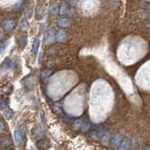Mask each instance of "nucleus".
Wrapping results in <instances>:
<instances>
[{"label": "nucleus", "mask_w": 150, "mask_h": 150, "mask_svg": "<svg viewBox=\"0 0 150 150\" xmlns=\"http://www.w3.org/2000/svg\"><path fill=\"white\" fill-rule=\"evenodd\" d=\"M55 40L58 42H65L67 40V35L63 30H59L55 33Z\"/></svg>", "instance_id": "6"}, {"label": "nucleus", "mask_w": 150, "mask_h": 150, "mask_svg": "<svg viewBox=\"0 0 150 150\" xmlns=\"http://www.w3.org/2000/svg\"><path fill=\"white\" fill-rule=\"evenodd\" d=\"M3 67L4 68H6V69H11L12 68V66H13V61L11 57H7V58H5V60L3 61Z\"/></svg>", "instance_id": "12"}, {"label": "nucleus", "mask_w": 150, "mask_h": 150, "mask_svg": "<svg viewBox=\"0 0 150 150\" xmlns=\"http://www.w3.org/2000/svg\"><path fill=\"white\" fill-rule=\"evenodd\" d=\"M111 135L109 134V133H107V132H105L104 134L102 135V138H101V142H102V144H105V145H108L110 144V142H111Z\"/></svg>", "instance_id": "13"}, {"label": "nucleus", "mask_w": 150, "mask_h": 150, "mask_svg": "<svg viewBox=\"0 0 150 150\" xmlns=\"http://www.w3.org/2000/svg\"><path fill=\"white\" fill-rule=\"evenodd\" d=\"M8 108V100L7 98H0V110L3 111Z\"/></svg>", "instance_id": "16"}, {"label": "nucleus", "mask_w": 150, "mask_h": 150, "mask_svg": "<svg viewBox=\"0 0 150 150\" xmlns=\"http://www.w3.org/2000/svg\"><path fill=\"white\" fill-rule=\"evenodd\" d=\"M32 150H34V149H32Z\"/></svg>", "instance_id": "26"}, {"label": "nucleus", "mask_w": 150, "mask_h": 150, "mask_svg": "<svg viewBox=\"0 0 150 150\" xmlns=\"http://www.w3.org/2000/svg\"><path fill=\"white\" fill-rule=\"evenodd\" d=\"M83 121L82 118H79L77 120H75V122L73 123L72 125V129L74 130H80L82 128H83Z\"/></svg>", "instance_id": "10"}, {"label": "nucleus", "mask_w": 150, "mask_h": 150, "mask_svg": "<svg viewBox=\"0 0 150 150\" xmlns=\"http://www.w3.org/2000/svg\"><path fill=\"white\" fill-rule=\"evenodd\" d=\"M124 139V137H123V135L122 134H120V133H117V134H115L114 137L112 138H111V145L112 147H115V148H116V147H118V145L120 144V143L122 142V140Z\"/></svg>", "instance_id": "3"}, {"label": "nucleus", "mask_w": 150, "mask_h": 150, "mask_svg": "<svg viewBox=\"0 0 150 150\" xmlns=\"http://www.w3.org/2000/svg\"><path fill=\"white\" fill-rule=\"evenodd\" d=\"M3 150H11V149H8V148H6V149H3Z\"/></svg>", "instance_id": "24"}, {"label": "nucleus", "mask_w": 150, "mask_h": 150, "mask_svg": "<svg viewBox=\"0 0 150 150\" xmlns=\"http://www.w3.org/2000/svg\"><path fill=\"white\" fill-rule=\"evenodd\" d=\"M40 48V40L38 39H34L32 42V53L34 55H37L38 51Z\"/></svg>", "instance_id": "9"}, {"label": "nucleus", "mask_w": 150, "mask_h": 150, "mask_svg": "<svg viewBox=\"0 0 150 150\" xmlns=\"http://www.w3.org/2000/svg\"><path fill=\"white\" fill-rule=\"evenodd\" d=\"M58 9H59V7L57 6V5H54V6L51 8L50 12H51L52 15H55V14L58 13Z\"/></svg>", "instance_id": "18"}, {"label": "nucleus", "mask_w": 150, "mask_h": 150, "mask_svg": "<svg viewBox=\"0 0 150 150\" xmlns=\"http://www.w3.org/2000/svg\"><path fill=\"white\" fill-rule=\"evenodd\" d=\"M4 130H5V126L2 122H0V133H2Z\"/></svg>", "instance_id": "22"}, {"label": "nucleus", "mask_w": 150, "mask_h": 150, "mask_svg": "<svg viewBox=\"0 0 150 150\" xmlns=\"http://www.w3.org/2000/svg\"><path fill=\"white\" fill-rule=\"evenodd\" d=\"M131 146L130 141L128 139H123L120 144L118 145V150H129Z\"/></svg>", "instance_id": "5"}, {"label": "nucleus", "mask_w": 150, "mask_h": 150, "mask_svg": "<svg viewBox=\"0 0 150 150\" xmlns=\"http://www.w3.org/2000/svg\"><path fill=\"white\" fill-rule=\"evenodd\" d=\"M146 1H147V2H149V0H146Z\"/></svg>", "instance_id": "25"}, {"label": "nucleus", "mask_w": 150, "mask_h": 150, "mask_svg": "<svg viewBox=\"0 0 150 150\" xmlns=\"http://www.w3.org/2000/svg\"><path fill=\"white\" fill-rule=\"evenodd\" d=\"M53 110L54 111L55 114H57V115L62 114V110H61V107L58 104H54V107H53Z\"/></svg>", "instance_id": "19"}, {"label": "nucleus", "mask_w": 150, "mask_h": 150, "mask_svg": "<svg viewBox=\"0 0 150 150\" xmlns=\"http://www.w3.org/2000/svg\"><path fill=\"white\" fill-rule=\"evenodd\" d=\"M68 2L69 5H71V6H75V5L77 4V0H68Z\"/></svg>", "instance_id": "21"}, {"label": "nucleus", "mask_w": 150, "mask_h": 150, "mask_svg": "<svg viewBox=\"0 0 150 150\" xmlns=\"http://www.w3.org/2000/svg\"><path fill=\"white\" fill-rule=\"evenodd\" d=\"M37 147L40 150H46L51 147V143L47 139L42 138L37 142Z\"/></svg>", "instance_id": "2"}, {"label": "nucleus", "mask_w": 150, "mask_h": 150, "mask_svg": "<svg viewBox=\"0 0 150 150\" xmlns=\"http://www.w3.org/2000/svg\"><path fill=\"white\" fill-rule=\"evenodd\" d=\"M106 126L105 125H101L100 127H97V128L93 129L91 130V136L94 138H100V136H102L103 134H104L106 132Z\"/></svg>", "instance_id": "1"}, {"label": "nucleus", "mask_w": 150, "mask_h": 150, "mask_svg": "<svg viewBox=\"0 0 150 150\" xmlns=\"http://www.w3.org/2000/svg\"><path fill=\"white\" fill-rule=\"evenodd\" d=\"M144 150H150V148H149V147H145Z\"/></svg>", "instance_id": "23"}, {"label": "nucleus", "mask_w": 150, "mask_h": 150, "mask_svg": "<svg viewBox=\"0 0 150 150\" xmlns=\"http://www.w3.org/2000/svg\"><path fill=\"white\" fill-rule=\"evenodd\" d=\"M14 26H15V23H14L13 20H11V19H7V20H4L2 22V27L6 31H11Z\"/></svg>", "instance_id": "4"}, {"label": "nucleus", "mask_w": 150, "mask_h": 150, "mask_svg": "<svg viewBox=\"0 0 150 150\" xmlns=\"http://www.w3.org/2000/svg\"><path fill=\"white\" fill-rule=\"evenodd\" d=\"M8 41H5L4 43L0 46V54H2L4 52H5V50H6V48L8 47Z\"/></svg>", "instance_id": "20"}, {"label": "nucleus", "mask_w": 150, "mask_h": 150, "mask_svg": "<svg viewBox=\"0 0 150 150\" xmlns=\"http://www.w3.org/2000/svg\"><path fill=\"white\" fill-rule=\"evenodd\" d=\"M14 140L17 144H20L23 142V134L20 130H15L14 131Z\"/></svg>", "instance_id": "11"}, {"label": "nucleus", "mask_w": 150, "mask_h": 150, "mask_svg": "<svg viewBox=\"0 0 150 150\" xmlns=\"http://www.w3.org/2000/svg\"><path fill=\"white\" fill-rule=\"evenodd\" d=\"M68 11H69L68 7L66 6V5H61L59 9H58V13H60L61 15H64V14L68 13Z\"/></svg>", "instance_id": "17"}, {"label": "nucleus", "mask_w": 150, "mask_h": 150, "mask_svg": "<svg viewBox=\"0 0 150 150\" xmlns=\"http://www.w3.org/2000/svg\"><path fill=\"white\" fill-rule=\"evenodd\" d=\"M3 114H4V116H5V118L6 119H11L12 115H13V112L12 111L9 109V108H6L5 110H3Z\"/></svg>", "instance_id": "15"}, {"label": "nucleus", "mask_w": 150, "mask_h": 150, "mask_svg": "<svg viewBox=\"0 0 150 150\" xmlns=\"http://www.w3.org/2000/svg\"><path fill=\"white\" fill-rule=\"evenodd\" d=\"M54 36H55V30H54V29L50 30L46 34V38H44V40L46 41V43H51V42H53L54 40L55 39Z\"/></svg>", "instance_id": "8"}, {"label": "nucleus", "mask_w": 150, "mask_h": 150, "mask_svg": "<svg viewBox=\"0 0 150 150\" xmlns=\"http://www.w3.org/2000/svg\"><path fill=\"white\" fill-rule=\"evenodd\" d=\"M58 25L60 27H63V28H67L70 25V20L68 18V17H62V18H60L58 22Z\"/></svg>", "instance_id": "7"}, {"label": "nucleus", "mask_w": 150, "mask_h": 150, "mask_svg": "<svg viewBox=\"0 0 150 150\" xmlns=\"http://www.w3.org/2000/svg\"><path fill=\"white\" fill-rule=\"evenodd\" d=\"M50 76H51V71H50V70H44V71L41 72V80L44 83H46L47 81H48Z\"/></svg>", "instance_id": "14"}]
</instances>
